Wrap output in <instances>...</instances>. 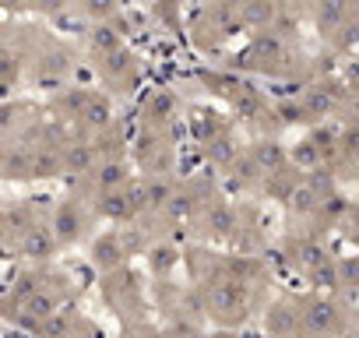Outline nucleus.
<instances>
[{"instance_id": "6ab92c4d", "label": "nucleus", "mask_w": 359, "mask_h": 338, "mask_svg": "<svg viewBox=\"0 0 359 338\" xmlns=\"http://www.w3.org/2000/svg\"><path fill=\"white\" fill-rule=\"evenodd\" d=\"M250 53H254V57H271V60H275V57L282 53V43H278L275 36H257L254 46H250Z\"/></svg>"}, {"instance_id": "e433bc0d", "label": "nucleus", "mask_w": 359, "mask_h": 338, "mask_svg": "<svg viewBox=\"0 0 359 338\" xmlns=\"http://www.w3.org/2000/svg\"><path fill=\"white\" fill-rule=\"evenodd\" d=\"M205 338H236V334H229V331H212V334H205Z\"/></svg>"}, {"instance_id": "f03ea898", "label": "nucleus", "mask_w": 359, "mask_h": 338, "mask_svg": "<svg viewBox=\"0 0 359 338\" xmlns=\"http://www.w3.org/2000/svg\"><path fill=\"white\" fill-rule=\"evenodd\" d=\"M57 236H53V226H32L25 236H22V254L25 257H46L53 250Z\"/></svg>"}, {"instance_id": "f704fd0d", "label": "nucleus", "mask_w": 359, "mask_h": 338, "mask_svg": "<svg viewBox=\"0 0 359 338\" xmlns=\"http://www.w3.org/2000/svg\"><path fill=\"white\" fill-rule=\"evenodd\" d=\"M240 109H243L247 116H254V113H257V99H254V95H247V99H240Z\"/></svg>"}, {"instance_id": "b1692460", "label": "nucleus", "mask_w": 359, "mask_h": 338, "mask_svg": "<svg viewBox=\"0 0 359 338\" xmlns=\"http://www.w3.org/2000/svg\"><path fill=\"white\" fill-rule=\"evenodd\" d=\"M92 46H99L102 53H113V50H120V39H116L109 29H95V32H92Z\"/></svg>"}, {"instance_id": "20e7f679", "label": "nucleus", "mask_w": 359, "mask_h": 338, "mask_svg": "<svg viewBox=\"0 0 359 338\" xmlns=\"http://www.w3.org/2000/svg\"><path fill=\"white\" fill-rule=\"evenodd\" d=\"M240 299H243V285H240V282H215V289H212V296H208L212 310H219V313L236 310Z\"/></svg>"}, {"instance_id": "9d476101", "label": "nucleus", "mask_w": 359, "mask_h": 338, "mask_svg": "<svg viewBox=\"0 0 359 338\" xmlns=\"http://www.w3.org/2000/svg\"><path fill=\"white\" fill-rule=\"evenodd\" d=\"M250 162L261 169V173H275V169L282 165V148L275 141H257L254 151H250Z\"/></svg>"}, {"instance_id": "7c9ffc66", "label": "nucleus", "mask_w": 359, "mask_h": 338, "mask_svg": "<svg viewBox=\"0 0 359 338\" xmlns=\"http://www.w3.org/2000/svg\"><path fill=\"white\" fill-rule=\"evenodd\" d=\"M43 334H46V338H64V334H67V320H64L60 313H53L50 320H43Z\"/></svg>"}, {"instance_id": "a211bd4d", "label": "nucleus", "mask_w": 359, "mask_h": 338, "mask_svg": "<svg viewBox=\"0 0 359 338\" xmlns=\"http://www.w3.org/2000/svg\"><path fill=\"white\" fill-rule=\"evenodd\" d=\"M39 292V282H36V275H22L18 282H15V289H11V303H29L32 296Z\"/></svg>"}, {"instance_id": "5701e85b", "label": "nucleus", "mask_w": 359, "mask_h": 338, "mask_svg": "<svg viewBox=\"0 0 359 338\" xmlns=\"http://www.w3.org/2000/svg\"><path fill=\"white\" fill-rule=\"evenodd\" d=\"M292 158H296L299 165H317V158H320V148H317L313 141H299V148L292 151Z\"/></svg>"}, {"instance_id": "cd10ccee", "label": "nucleus", "mask_w": 359, "mask_h": 338, "mask_svg": "<svg viewBox=\"0 0 359 338\" xmlns=\"http://www.w3.org/2000/svg\"><path fill=\"white\" fill-rule=\"evenodd\" d=\"M194 212V201L187 198V194H176L172 201H169V215L172 219H184V215H191Z\"/></svg>"}, {"instance_id": "7ed1b4c3", "label": "nucleus", "mask_w": 359, "mask_h": 338, "mask_svg": "<svg viewBox=\"0 0 359 338\" xmlns=\"http://www.w3.org/2000/svg\"><path fill=\"white\" fill-rule=\"evenodd\" d=\"M78 233H81V219H78L74 205H64L53 215V236H57V243H74Z\"/></svg>"}, {"instance_id": "1a4fd4ad", "label": "nucleus", "mask_w": 359, "mask_h": 338, "mask_svg": "<svg viewBox=\"0 0 359 338\" xmlns=\"http://www.w3.org/2000/svg\"><path fill=\"white\" fill-rule=\"evenodd\" d=\"M92 257H95V264H99L102 271H109V268H116V264L123 261V247H120L116 236H102V240L92 247Z\"/></svg>"}, {"instance_id": "72a5a7b5", "label": "nucleus", "mask_w": 359, "mask_h": 338, "mask_svg": "<svg viewBox=\"0 0 359 338\" xmlns=\"http://www.w3.org/2000/svg\"><path fill=\"white\" fill-rule=\"evenodd\" d=\"M310 187H313V194H317V198H324V194H327V191H331V177H320V173H317V177H313V184H310Z\"/></svg>"}, {"instance_id": "423d86ee", "label": "nucleus", "mask_w": 359, "mask_h": 338, "mask_svg": "<svg viewBox=\"0 0 359 338\" xmlns=\"http://www.w3.org/2000/svg\"><path fill=\"white\" fill-rule=\"evenodd\" d=\"M95 208H99L102 219H130V215H134L127 194H120V191H106V194H99Z\"/></svg>"}, {"instance_id": "473e14b6", "label": "nucleus", "mask_w": 359, "mask_h": 338, "mask_svg": "<svg viewBox=\"0 0 359 338\" xmlns=\"http://www.w3.org/2000/svg\"><path fill=\"white\" fill-rule=\"evenodd\" d=\"M151 109H155V116H172V95L169 92H158L155 99H151Z\"/></svg>"}, {"instance_id": "ddd939ff", "label": "nucleus", "mask_w": 359, "mask_h": 338, "mask_svg": "<svg viewBox=\"0 0 359 338\" xmlns=\"http://www.w3.org/2000/svg\"><path fill=\"white\" fill-rule=\"evenodd\" d=\"M81 113H85V123L95 127V130H102V127L109 123V116H113V113H109V99H102V95H92Z\"/></svg>"}, {"instance_id": "f8f14e48", "label": "nucleus", "mask_w": 359, "mask_h": 338, "mask_svg": "<svg viewBox=\"0 0 359 338\" xmlns=\"http://www.w3.org/2000/svg\"><path fill=\"white\" fill-rule=\"evenodd\" d=\"M22 310H25V317H32V320H39V324H43V320H50V317L57 313V299H53L50 292H36Z\"/></svg>"}, {"instance_id": "c85d7f7f", "label": "nucleus", "mask_w": 359, "mask_h": 338, "mask_svg": "<svg viewBox=\"0 0 359 338\" xmlns=\"http://www.w3.org/2000/svg\"><path fill=\"white\" fill-rule=\"evenodd\" d=\"M208 155L215 158V162H229L233 155H236V148H233V141H226V137H219L212 148H208Z\"/></svg>"}, {"instance_id": "39448f33", "label": "nucleus", "mask_w": 359, "mask_h": 338, "mask_svg": "<svg viewBox=\"0 0 359 338\" xmlns=\"http://www.w3.org/2000/svg\"><path fill=\"white\" fill-rule=\"evenodd\" d=\"M296 313L285 306V303H278V306H271L268 310V317H264V327H268V334L271 338H289L292 331H296Z\"/></svg>"}, {"instance_id": "0eeeda50", "label": "nucleus", "mask_w": 359, "mask_h": 338, "mask_svg": "<svg viewBox=\"0 0 359 338\" xmlns=\"http://www.w3.org/2000/svg\"><path fill=\"white\" fill-rule=\"evenodd\" d=\"M303 324L310 327V331H327V327H334V303H327V299H317V303H310L306 306V313H303Z\"/></svg>"}, {"instance_id": "6e6552de", "label": "nucleus", "mask_w": 359, "mask_h": 338, "mask_svg": "<svg viewBox=\"0 0 359 338\" xmlns=\"http://www.w3.org/2000/svg\"><path fill=\"white\" fill-rule=\"evenodd\" d=\"M345 11H348V0H320L317 4V25L324 32H334L345 22Z\"/></svg>"}, {"instance_id": "f3484780", "label": "nucleus", "mask_w": 359, "mask_h": 338, "mask_svg": "<svg viewBox=\"0 0 359 338\" xmlns=\"http://www.w3.org/2000/svg\"><path fill=\"white\" fill-rule=\"evenodd\" d=\"M327 109H331V95H327V88H310L306 99H303V113H310V116H324Z\"/></svg>"}, {"instance_id": "412c9836", "label": "nucleus", "mask_w": 359, "mask_h": 338, "mask_svg": "<svg viewBox=\"0 0 359 338\" xmlns=\"http://www.w3.org/2000/svg\"><path fill=\"white\" fill-rule=\"evenodd\" d=\"M148 261H151V268H155L158 275H165V271L176 264V250H172V247H155Z\"/></svg>"}, {"instance_id": "58836bf2", "label": "nucleus", "mask_w": 359, "mask_h": 338, "mask_svg": "<svg viewBox=\"0 0 359 338\" xmlns=\"http://www.w3.org/2000/svg\"><path fill=\"white\" fill-rule=\"evenodd\" d=\"M348 4H359V0H348Z\"/></svg>"}, {"instance_id": "4be33fe9", "label": "nucleus", "mask_w": 359, "mask_h": 338, "mask_svg": "<svg viewBox=\"0 0 359 338\" xmlns=\"http://www.w3.org/2000/svg\"><path fill=\"white\" fill-rule=\"evenodd\" d=\"M299 261H303V264L313 271V268H320V264L327 261V254H324L317 243H303V247H299Z\"/></svg>"}, {"instance_id": "4468645a", "label": "nucleus", "mask_w": 359, "mask_h": 338, "mask_svg": "<svg viewBox=\"0 0 359 338\" xmlns=\"http://www.w3.org/2000/svg\"><path fill=\"white\" fill-rule=\"evenodd\" d=\"M95 177H99V194H106V191H116L127 180V169L120 162H106V165H99Z\"/></svg>"}, {"instance_id": "c756f323", "label": "nucleus", "mask_w": 359, "mask_h": 338, "mask_svg": "<svg viewBox=\"0 0 359 338\" xmlns=\"http://www.w3.org/2000/svg\"><path fill=\"white\" fill-rule=\"evenodd\" d=\"M310 275H313V282H317V285H338V282H341V278H338V271H334L327 261H324L320 268H313Z\"/></svg>"}, {"instance_id": "393cba45", "label": "nucleus", "mask_w": 359, "mask_h": 338, "mask_svg": "<svg viewBox=\"0 0 359 338\" xmlns=\"http://www.w3.org/2000/svg\"><path fill=\"white\" fill-rule=\"evenodd\" d=\"M4 165H8V177H22V173H32V158L29 155H8L4 158Z\"/></svg>"}, {"instance_id": "aec40b11", "label": "nucleus", "mask_w": 359, "mask_h": 338, "mask_svg": "<svg viewBox=\"0 0 359 338\" xmlns=\"http://www.w3.org/2000/svg\"><path fill=\"white\" fill-rule=\"evenodd\" d=\"M317 205H320V198L313 194V187H296L292 191V208L296 212H313Z\"/></svg>"}, {"instance_id": "bb28decb", "label": "nucleus", "mask_w": 359, "mask_h": 338, "mask_svg": "<svg viewBox=\"0 0 359 338\" xmlns=\"http://www.w3.org/2000/svg\"><path fill=\"white\" fill-rule=\"evenodd\" d=\"M57 173V158L53 155H36L32 158V177H50Z\"/></svg>"}, {"instance_id": "9b49d317", "label": "nucleus", "mask_w": 359, "mask_h": 338, "mask_svg": "<svg viewBox=\"0 0 359 338\" xmlns=\"http://www.w3.org/2000/svg\"><path fill=\"white\" fill-rule=\"evenodd\" d=\"M64 169H71V173H88V169H95V151L88 144H71L64 151Z\"/></svg>"}, {"instance_id": "2eb2a0df", "label": "nucleus", "mask_w": 359, "mask_h": 338, "mask_svg": "<svg viewBox=\"0 0 359 338\" xmlns=\"http://www.w3.org/2000/svg\"><path fill=\"white\" fill-rule=\"evenodd\" d=\"M208 229H212V233H219V236H229V233L236 229V212H233V208H226V205H215V208H212V215H208Z\"/></svg>"}, {"instance_id": "4c0bfd02", "label": "nucleus", "mask_w": 359, "mask_h": 338, "mask_svg": "<svg viewBox=\"0 0 359 338\" xmlns=\"http://www.w3.org/2000/svg\"><path fill=\"white\" fill-rule=\"evenodd\" d=\"M222 4H226V8H243L247 0H222Z\"/></svg>"}, {"instance_id": "2f4dec72", "label": "nucleus", "mask_w": 359, "mask_h": 338, "mask_svg": "<svg viewBox=\"0 0 359 338\" xmlns=\"http://www.w3.org/2000/svg\"><path fill=\"white\" fill-rule=\"evenodd\" d=\"M113 8H116V0H85V11L92 18H106V15H113Z\"/></svg>"}, {"instance_id": "c9c22d12", "label": "nucleus", "mask_w": 359, "mask_h": 338, "mask_svg": "<svg viewBox=\"0 0 359 338\" xmlns=\"http://www.w3.org/2000/svg\"><path fill=\"white\" fill-rule=\"evenodd\" d=\"M39 4H43V11H60L67 0H39Z\"/></svg>"}, {"instance_id": "a878e982", "label": "nucleus", "mask_w": 359, "mask_h": 338, "mask_svg": "<svg viewBox=\"0 0 359 338\" xmlns=\"http://www.w3.org/2000/svg\"><path fill=\"white\" fill-rule=\"evenodd\" d=\"M130 67V57L123 53V50H113V53H106V71L109 74H123Z\"/></svg>"}, {"instance_id": "f257e3e1", "label": "nucleus", "mask_w": 359, "mask_h": 338, "mask_svg": "<svg viewBox=\"0 0 359 338\" xmlns=\"http://www.w3.org/2000/svg\"><path fill=\"white\" fill-rule=\"evenodd\" d=\"M278 18V4L275 0H247V4L240 8V22L250 25V29H264Z\"/></svg>"}, {"instance_id": "dca6fc26", "label": "nucleus", "mask_w": 359, "mask_h": 338, "mask_svg": "<svg viewBox=\"0 0 359 338\" xmlns=\"http://www.w3.org/2000/svg\"><path fill=\"white\" fill-rule=\"evenodd\" d=\"M176 198L169 180H148V208H169V201Z\"/></svg>"}]
</instances>
